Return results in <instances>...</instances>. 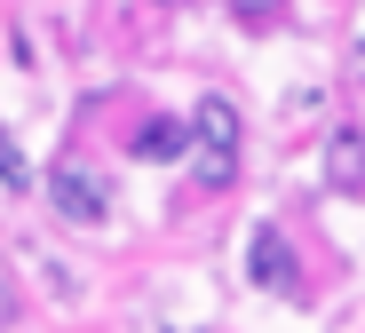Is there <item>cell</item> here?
Returning a JSON list of instances; mask_svg holds the SVG:
<instances>
[{"instance_id":"obj_3","label":"cell","mask_w":365,"mask_h":333,"mask_svg":"<svg viewBox=\"0 0 365 333\" xmlns=\"http://www.w3.org/2000/svg\"><path fill=\"white\" fill-rule=\"evenodd\" d=\"M48 198H56L64 222H103V215H111V190H103L96 167H56V175H48Z\"/></svg>"},{"instance_id":"obj_7","label":"cell","mask_w":365,"mask_h":333,"mask_svg":"<svg viewBox=\"0 0 365 333\" xmlns=\"http://www.w3.org/2000/svg\"><path fill=\"white\" fill-rule=\"evenodd\" d=\"M230 16H247V24H270V16H278V0H230Z\"/></svg>"},{"instance_id":"obj_2","label":"cell","mask_w":365,"mask_h":333,"mask_svg":"<svg viewBox=\"0 0 365 333\" xmlns=\"http://www.w3.org/2000/svg\"><path fill=\"white\" fill-rule=\"evenodd\" d=\"M247 278H255L262 294H302V262H294V246H286L278 222H262V230L247 238Z\"/></svg>"},{"instance_id":"obj_6","label":"cell","mask_w":365,"mask_h":333,"mask_svg":"<svg viewBox=\"0 0 365 333\" xmlns=\"http://www.w3.org/2000/svg\"><path fill=\"white\" fill-rule=\"evenodd\" d=\"M0 183H9V190H24V183H32V175H24V151H16L9 135H0Z\"/></svg>"},{"instance_id":"obj_9","label":"cell","mask_w":365,"mask_h":333,"mask_svg":"<svg viewBox=\"0 0 365 333\" xmlns=\"http://www.w3.org/2000/svg\"><path fill=\"white\" fill-rule=\"evenodd\" d=\"M357 143H365V135H357Z\"/></svg>"},{"instance_id":"obj_1","label":"cell","mask_w":365,"mask_h":333,"mask_svg":"<svg viewBox=\"0 0 365 333\" xmlns=\"http://www.w3.org/2000/svg\"><path fill=\"white\" fill-rule=\"evenodd\" d=\"M191 151H199V190H230L238 183V151H247V127H238V111L222 96H199L191 103Z\"/></svg>"},{"instance_id":"obj_8","label":"cell","mask_w":365,"mask_h":333,"mask_svg":"<svg viewBox=\"0 0 365 333\" xmlns=\"http://www.w3.org/2000/svg\"><path fill=\"white\" fill-rule=\"evenodd\" d=\"M357 96H365V56H357Z\"/></svg>"},{"instance_id":"obj_5","label":"cell","mask_w":365,"mask_h":333,"mask_svg":"<svg viewBox=\"0 0 365 333\" xmlns=\"http://www.w3.org/2000/svg\"><path fill=\"white\" fill-rule=\"evenodd\" d=\"M326 175H334L341 190H357V183H365V143H357V135H334V159H326Z\"/></svg>"},{"instance_id":"obj_4","label":"cell","mask_w":365,"mask_h":333,"mask_svg":"<svg viewBox=\"0 0 365 333\" xmlns=\"http://www.w3.org/2000/svg\"><path fill=\"white\" fill-rule=\"evenodd\" d=\"M182 151H191L182 119H143V135H135V159H182Z\"/></svg>"}]
</instances>
